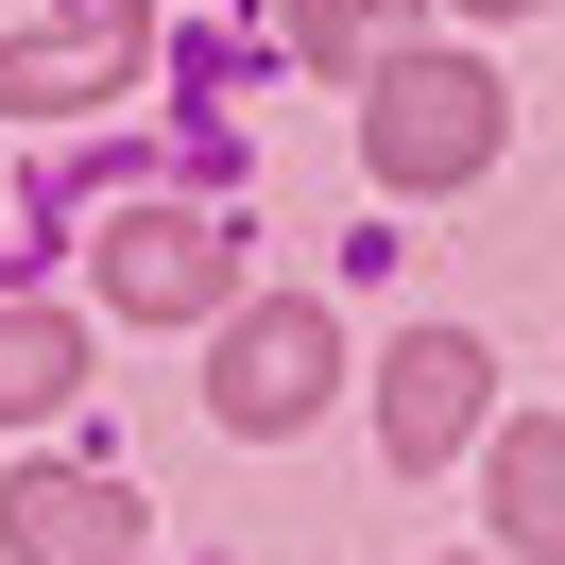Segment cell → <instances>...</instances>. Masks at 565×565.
I'll use <instances>...</instances> for the list:
<instances>
[{
    "mask_svg": "<svg viewBox=\"0 0 565 565\" xmlns=\"http://www.w3.org/2000/svg\"><path fill=\"white\" fill-rule=\"evenodd\" d=\"M497 138H514V86L462 70V52H394L377 104H360V154H377V189H480Z\"/></svg>",
    "mask_w": 565,
    "mask_h": 565,
    "instance_id": "obj_1",
    "label": "cell"
},
{
    "mask_svg": "<svg viewBox=\"0 0 565 565\" xmlns=\"http://www.w3.org/2000/svg\"><path fill=\"white\" fill-rule=\"evenodd\" d=\"M0 548L18 565H120L138 548V497L86 480V462H18V480H0Z\"/></svg>",
    "mask_w": 565,
    "mask_h": 565,
    "instance_id": "obj_4",
    "label": "cell"
},
{
    "mask_svg": "<svg viewBox=\"0 0 565 565\" xmlns=\"http://www.w3.org/2000/svg\"><path fill=\"white\" fill-rule=\"evenodd\" d=\"M462 428H480V343H462V326H412V343L377 360V446L394 462H446Z\"/></svg>",
    "mask_w": 565,
    "mask_h": 565,
    "instance_id": "obj_5",
    "label": "cell"
},
{
    "mask_svg": "<svg viewBox=\"0 0 565 565\" xmlns=\"http://www.w3.org/2000/svg\"><path fill=\"white\" fill-rule=\"evenodd\" d=\"M394 18H412V0H291V52H309V70H377Z\"/></svg>",
    "mask_w": 565,
    "mask_h": 565,
    "instance_id": "obj_9",
    "label": "cell"
},
{
    "mask_svg": "<svg viewBox=\"0 0 565 565\" xmlns=\"http://www.w3.org/2000/svg\"><path fill=\"white\" fill-rule=\"evenodd\" d=\"M104 309H138V326L241 309V241H223L206 206H120V223H104Z\"/></svg>",
    "mask_w": 565,
    "mask_h": 565,
    "instance_id": "obj_3",
    "label": "cell"
},
{
    "mask_svg": "<svg viewBox=\"0 0 565 565\" xmlns=\"http://www.w3.org/2000/svg\"><path fill=\"white\" fill-rule=\"evenodd\" d=\"M326 377H343V326H326L309 291H275V309H241V326L206 343V412H223V428H309Z\"/></svg>",
    "mask_w": 565,
    "mask_h": 565,
    "instance_id": "obj_2",
    "label": "cell"
},
{
    "mask_svg": "<svg viewBox=\"0 0 565 565\" xmlns=\"http://www.w3.org/2000/svg\"><path fill=\"white\" fill-rule=\"evenodd\" d=\"M462 18H531V0H462Z\"/></svg>",
    "mask_w": 565,
    "mask_h": 565,
    "instance_id": "obj_10",
    "label": "cell"
},
{
    "mask_svg": "<svg viewBox=\"0 0 565 565\" xmlns=\"http://www.w3.org/2000/svg\"><path fill=\"white\" fill-rule=\"evenodd\" d=\"M138 0H86L70 35H18L0 52V104H35V120H70V104H104V86H138Z\"/></svg>",
    "mask_w": 565,
    "mask_h": 565,
    "instance_id": "obj_6",
    "label": "cell"
},
{
    "mask_svg": "<svg viewBox=\"0 0 565 565\" xmlns=\"http://www.w3.org/2000/svg\"><path fill=\"white\" fill-rule=\"evenodd\" d=\"M497 531H514V565H565V428L497 446Z\"/></svg>",
    "mask_w": 565,
    "mask_h": 565,
    "instance_id": "obj_7",
    "label": "cell"
},
{
    "mask_svg": "<svg viewBox=\"0 0 565 565\" xmlns=\"http://www.w3.org/2000/svg\"><path fill=\"white\" fill-rule=\"evenodd\" d=\"M86 377V343H70V309H0V428H35L52 394Z\"/></svg>",
    "mask_w": 565,
    "mask_h": 565,
    "instance_id": "obj_8",
    "label": "cell"
}]
</instances>
